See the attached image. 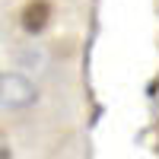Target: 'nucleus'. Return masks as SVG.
<instances>
[{"instance_id": "nucleus-1", "label": "nucleus", "mask_w": 159, "mask_h": 159, "mask_svg": "<svg viewBox=\"0 0 159 159\" xmlns=\"http://www.w3.org/2000/svg\"><path fill=\"white\" fill-rule=\"evenodd\" d=\"M0 86H3V105L7 108H29L35 102V96H38L35 86L22 73H3Z\"/></svg>"}, {"instance_id": "nucleus-2", "label": "nucleus", "mask_w": 159, "mask_h": 159, "mask_svg": "<svg viewBox=\"0 0 159 159\" xmlns=\"http://www.w3.org/2000/svg\"><path fill=\"white\" fill-rule=\"evenodd\" d=\"M48 19H51V3L48 0H29L22 7V13H19V22H22V29L29 35H38L48 25Z\"/></svg>"}]
</instances>
